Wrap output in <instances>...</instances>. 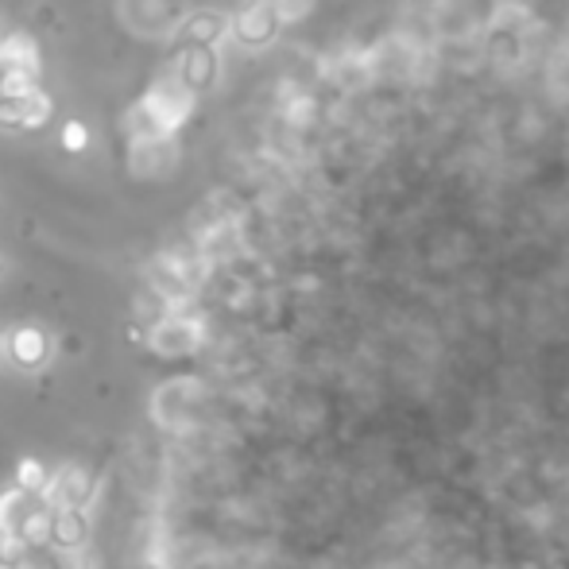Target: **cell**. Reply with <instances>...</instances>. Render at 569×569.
<instances>
[{
	"instance_id": "obj_1",
	"label": "cell",
	"mask_w": 569,
	"mask_h": 569,
	"mask_svg": "<svg viewBox=\"0 0 569 569\" xmlns=\"http://www.w3.org/2000/svg\"><path fill=\"white\" fill-rule=\"evenodd\" d=\"M190 113H194V93L174 75H163L136 101L124 124H128V136L136 144H167L190 121Z\"/></svg>"
},
{
	"instance_id": "obj_2",
	"label": "cell",
	"mask_w": 569,
	"mask_h": 569,
	"mask_svg": "<svg viewBox=\"0 0 569 569\" xmlns=\"http://www.w3.org/2000/svg\"><path fill=\"white\" fill-rule=\"evenodd\" d=\"M280 27H283V16L272 0H244V4L229 16V35L237 39V47H244V50L272 47Z\"/></svg>"
},
{
	"instance_id": "obj_3",
	"label": "cell",
	"mask_w": 569,
	"mask_h": 569,
	"mask_svg": "<svg viewBox=\"0 0 569 569\" xmlns=\"http://www.w3.org/2000/svg\"><path fill=\"white\" fill-rule=\"evenodd\" d=\"M144 341H148V349H156L159 356H182L202 341V326L190 322L186 314L167 310L163 318L151 322V330L144 333Z\"/></svg>"
},
{
	"instance_id": "obj_4",
	"label": "cell",
	"mask_w": 569,
	"mask_h": 569,
	"mask_svg": "<svg viewBox=\"0 0 569 569\" xmlns=\"http://www.w3.org/2000/svg\"><path fill=\"white\" fill-rule=\"evenodd\" d=\"M171 75L186 86L194 98L209 93L221 78V58H217V47H182L179 58H174Z\"/></svg>"
},
{
	"instance_id": "obj_5",
	"label": "cell",
	"mask_w": 569,
	"mask_h": 569,
	"mask_svg": "<svg viewBox=\"0 0 569 569\" xmlns=\"http://www.w3.org/2000/svg\"><path fill=\"white\" fill-rule=\"evenodd\" d=\"M4 353H9V361L16 364L20 372H39L43 364L50 361V333L35 322L12 326V330L4 333Z\"/></svg>"
},
{
	"instance_id": "obj_6",
	"label": "cell",
	"mask_w": 569,
	"mask_h": 569,
	"mask_svg": "<svg viewBox=\"0 0 569 569\" xmlns=\"http://www.w3.org/2000/svg\"><path fill=\"white\" fill-rule=\"evenodd\" d=\"M93 492V480L82 465H67V469H58L55 477H47V488L39 492V500L47 508H82Z\"/></svg>"
},
{
	"instance_id": "obj_7",
	"label": "cell",
	"mask_w": 569,
	"mask_h": 569,
	"mask_svg": "<svg viewBox=\"0 0 569 569\" xmlns=\"http://www.w3.org/2000/svg\"><path fill=\"white\" fill-rule=\"evenodd\" d=\"M174 35H179L182 47H217L229 35V16L217 9H198L182 20Z\"/></svg>"
},
{
	"instance_id": "obj_8",
	"label": "cell",
	"mask_w": 569,
	"mask_h": 569,
	"mask_svg": "<svg viewBox=\"0 0 569 569\" xmlns=\"http://www.w3.org/2000/svg\"><path fill=\"white\" fill-rule=\"evenodd\" d=\"M90 538V520L82 508H50V543L67 554H78Z\"/></svg>"
},
{
	"instance_id": "obj_9",
	"label": "cell",
	"mask_w": 569,
	"mask_h": 569,
	"mask_svg": "<svg viewBox=\"0 0 569 569\" xmlns=\"http://www.w3.org/2000/svg\"><path fill=\"white\" fill-rule=\"evenodd\" d=\"M39 43L27 32H12L0 39V70H27V75H39Z\"/></svg>"
},
{
	"instance_id": "obj_10",
	"label": "cell",
	"mask_w": 569,
	"mask_h": 569,
	"mask_svg": "<svg viewBox=\"0 0 569 569\" xmlns=\"http://www.w3.org/2000/svg\"><path fill=\"white\" fill-rule=\"evenodd\" d=\"M35 503H39V496L24 492V488H9V492H0V531L16 535L20 523H24V515L32 512Z\"/></svg>"
},
{
	"instance_id": "obj_11",
	"label": "cell",
	"mask_w": 569,
	"mask_h": 569,
	"mask_svg": "<svg viewBox=\"0 0 569 569\" xmlns=\"http://www.w3.org/2000/svg\"><path fill=\"white\" fill-rule=\"evenodd\" d=\"M20 101V128L16 133H35V128H43V124H50V116H55V101L47 98V93L35 86L32 93H24Z\"/></svg>"
},
{
	"instance_id": "obj_12",
	"label": "cell",
	"mask_w": 569,
	"mask_h": 569,
	"mask_svg": "<svg viewBox=\"0 0 569 569\" xmlns=\"http://www.w3.org/2000/svg\"><path fill=\"white\" fill-rule=\"evenodd\" d=\"M16 535L24 538L27 546H47V543H50V508L35 503L32 512L24 515V523H20Z\"/></svg>"
},
{
	"instance_id": "obj_13",
	"label": "cell",
	"mask_w": 569,
	"mask_h": 569,
	"mask_svg": "<svg viewBox=\"0 0 569 569\" xmlns=\"http://www.w3.org/2000/svg\"><path fill=\"white\" fill-rule=\"evenodd\" d=\"M47 465L43 462H35V457H24V462L16 465V488H24V492H32V496H39L43 488H47Z\"/></svg>"
},
{
	"instance_id": "obj_14",
	"label": "cell",
	"mask_w": 569,
	"mask_h": 569,
	"mask_svg": "<svg viewBox=\"0 0 569 569\" xmlns=\"http://www.w3.org/2000/svg\"><path fill=\"white\" fill-rule=\"evenodd\" d=\"M58 140H62V148H67L70 156H82V151L90 148V128H86L82 121H67L62 133H58Z\"/></svg>"
},
{
	"instance_id": "obj_15",
	"label": "cell",
	"mask_w": 569,
	"mask_h": 569,
	"mask_svg": "<svg viewBox=\"0 0 569 569\" xmlns=\"http://www.w3.org/2000/svg\"><path fill=\"white\" fill-rule=\"evenodd\" d=\"M27 558V543L20 535H9V531H0V561L4 566H20Z\"/></svg>"
},
{
	"instance_id": "obj_16",
	"label": "cell",
	"mask_w": 569,
	"mask_h": 569,
	"mask_svg": "<svg viewBox=\"0 0 569 569\" xmlns=\"http://www.w3.org/2000/svg\"><path fill=\"white\" fill-rule=\"evenodd\" d=\"M0 128H9V133L20 128V101L16 98H0Z\"/></svg>"
},
{
	"instance_id": "obj_17",
	"label": "cell",
	"mask_w": 569,
	"mask_h": 569,
	"mask_svg": "<svg viewBox=\"0 0 569 569\" xmlns=\"http://www.w3.org/2000/svg\"><path fill=\"white\" fill-rule=\"evenodd\" d=\"M414 4H437V0H414Z\"/></svg>"
},
{
	"instance_id": "obj_18",
	"label": "cell",
	"mask_w": 569,
	"mask_h": 569,
	"mask_svg": "<svg viewBox=\"0 0 569 569\" xmlns=\"http://www.w3.org/2000/svg\"><path fill=\"white\" fill-rule=\"evenodd\" d=\"M0 349H4V333H0Z\"/></svg>"
},
{
	"instance_id": "obj_19",
	"label": "cell",
	"mask_w": 569,
	"mask_h": 569,
	"mask_svg": "<svg viewBox=\"0 0 569 569\" xmlns=\"http://www.w3.org/2000/svg\"><path fill=\"white\" fill-rule=\"evenodd\" d=\"M0 272H4V260H0Z\"/></svg>"
}]
</instances>
